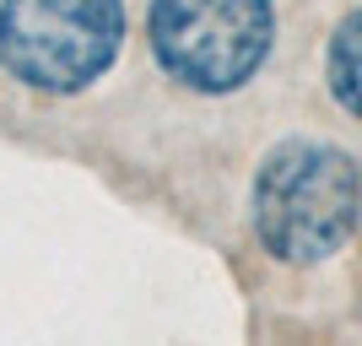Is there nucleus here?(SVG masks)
Listing matches in <instances>:
<instances>
[{
  "label": "nucleus",
  "instance_id": "nucleus-1",
  "mask_svg": "<svg viewBox=\"0 0 362 346\" xmlns=\"http://www.w3.org/2000/svg\"><path fill=\"white\" fill-rule=\"evenodd\" d=\"M362 211V168L341 146L287 141L259 163L255 233L276 260L314 265L351 238Z\"/></svg>",
  "mask_w": 362,
  "mask_h": 346
},
{
  "label": "nucleus",
  "instance_id": "nucleus-2",
  "mask_svg": "<svg viewBox=\"0 0 362 346\" xmlns=\"http://www.w3.org/2000/svg\"><path fill=\"white\" fill-rule=\"evenodd\" d=\"M124 44V0H6L0 65L38 92H81Z\"/></svg>",
  "mask_w": 362,
  "mask_h": 346
},
{
  "label": "nucleus",
  "instance_id": "nucleus-3",
  "mask_svg": "<svg viewBox=\"0 0 362 346\" xmlns=\"http://www.w3.org/2000/svg\"><path fill=\"white\" fill-rule=\"evenodd\" d=\"M271 0H151V54L189 92H238L271 54Z\"/></svg>",
  "mask_w": 362,
  "mask_h": 346
},
{
  "label": "nucleus",
  "instance_id": "nucleus-4",
  "mask_svg": "<svg viewBox=\"0 0 362 346\" xmlns=\"http://www.w3.org/2000/svg\"><path fill=\"white\" fill-rule=\"evenodd\" d=\"M325 76H330L335 103L362 120V11H351L330 38V54H325Z\"/></svg>",
  "mask_w": 362,
  "mask_h": 346
}]
</instances>
